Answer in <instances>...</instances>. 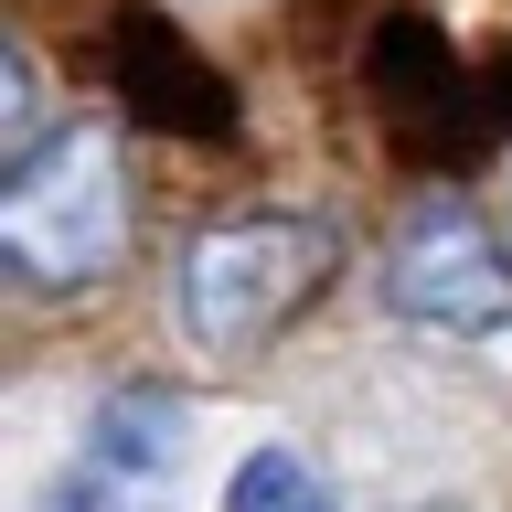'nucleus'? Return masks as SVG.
I'll use <instances>...</instances> for the list:
<instances>
[{"label":"nucleus","mask_w":512,"mask_h":512,"mask_svg":"<svg viewBox=\"0 0 512 512\" xmlns=\"http://www.w3.org/2000/svg\"><path fill=\"white\" fill-rule=\"evenodd\" d=\"M0 256L22 288H86L128 256V171L107 128H54L0 182Z\"/></svg>","instance_id":"1"},{"label":"nucleus","mask_w":512,"mask_h":512,"mask_svg":"<svg viewBox=\"0 0 512 512\" xmlns=\"http://www.w3.org/2000/svg\"><path fill=\"white\" fill-rule=\"evenodd\" d=\"M320 278H331V224L235 214L214 235H192V256H182V331L203 352H256L320 299Z\"/></svg>","instance_id":"2"},{"label":"nucleus","mask_w":512,"mask_h":512,"mask_svg":"<svg viewBox=\"0 0 512 512\" xmlns=\"http://www.w3.org/2000/svg\"><path fill=\"white\" fill-rule=\"evenodd\" d=\"M384 310L416 331H448V342L512 331V246L470 203H416L384 246Z\"/></svg>","instance_id":"3"},{"label":"nucleus","mask_w":512,"mask_h":512,"mask_svg":"<svg viewBox=\"0 0 512 512\" xmlns=\"http://www.w3.org/2000/svg\"><path fill=\"white\" fill-rule=\"evenodd\" d=\"M182 438H192V416H182L171 384H118L86 416V459L96 470H128V480H171L182 470Z\"/></svg>","instance_id":"4"},{"label":"nucleus","mask_w":512,"mask_h":512,"mask_svg":"<svg viewBox=\"0 0 512 512\" xmlns=\"http://www.w3.org/2000/svg\"><path fill=\"white\" fill-rule=\"evenodd\" d=\"M224 512H331V491H320V470L299 448H256L246 470L224 480Z\"/></svg>","instance_id":"5"},{"label":"nucleus","mask_w":512,"mask_h":512,"mask_svg":"<svg viewBox=\"0 0 512 512\" xmlns=\"http://www.w3.org/2000/svg\"><path fill=\"white\" fill-rule=\"evenodd\" d=\"M32 512H160V480H128V470L75 459V470H54L43 491H32Z\"/></svg>","instance_id":"6"},{"label":"nucleus","mask_w":512,"mask_h":512,"mask_svg":"<svg viewBox=\"0 0 512 512\" xmlns=\"http://www.w3.org/2000/svg\"><path fill=\"white\" fill-rule=\"evenodd\" d=\"M32 96H43V75H32V54L11 43V54H0V150L11 160L32 150Z\"/></svg>","instance_id":"7"}]
</instances>
